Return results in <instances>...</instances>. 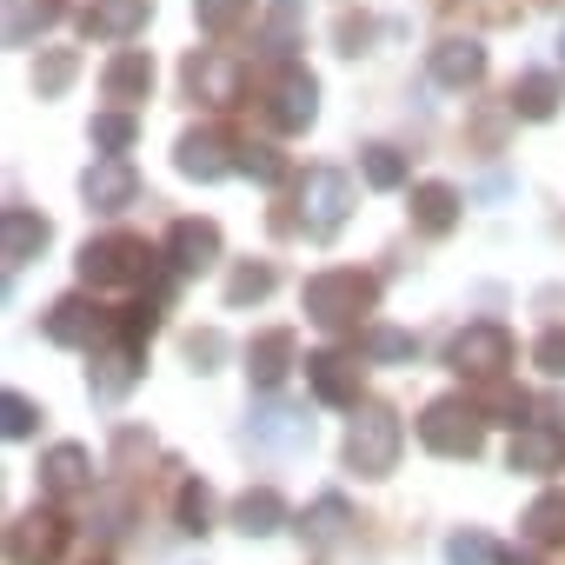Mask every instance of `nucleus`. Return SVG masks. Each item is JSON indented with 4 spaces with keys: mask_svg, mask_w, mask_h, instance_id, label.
Listing matches in <instances>:
<instances>
[{
    "mask_svg": "<svg viewBox=\"0 0 565 565\" xmlns=\"http://www.w3.org/2000/svg\"><path fill=\"white\" fill-rule=\"evenodd\" d=\"M279 287V273L266 266V259H246V266H233V279H226V307H253V300H266Z\"/></svg>",
    "mask_w": 565,
    "mask_h": 565,
    "instance_id": "nucleus-32",
    "label": "nucleus"
},
{
    "mask_svg": "<svg viewBox=\"0 0 565 565\" xmlns=\"http://www.w3.org/2000/svg\"><path fill=\"white\" fill-rule=\"evenodd\" d=\"M87 140H94V153H100V160H127V147L140 140V120H134L127 107H107V114H94Z\"/></svg>",
    "mask_w": 565,
    "mask_h": 565,
    "instance_id": "nucleus-29",
    "label": "nucleus"
},
{
    "mask_svg": "<svg viewBox=\"0 0 565 565\" xmlns=\"http://www.w3.org/2000/svg\"><path fill=\"white\" fill-rule=\"evenodd\" d=\"M313 114H320V81H313L307 67H287V74L273 81V94H266V120H273L279 134H307Z\"/></svg>",
    "mask_w": 565,
    "mask_h": 565,
    "instance_id": "nucleus-12",
    "label": "nucleus"
},
{
    "mask_svg": "<svg viewBox=\"0 0 565 565\" xmlns=\"http://www.w3.org/2000/svg\"><path fill=\"white\" fill-rule=\"evenodd\" d=\"M41 246H47V220L34 206H8V213H0V259H8V273L34 266Z\"/></svg>",
    "mask_w": 565,
    "mask_h": 565,
    "instance_id": "nucleus-17",
    "label": "nucleus"
},
{
    "mask_svg": "<svg viewBox=\"0 0 565 565\" xmlns=\"http://www.w3.org/2000/svg\"><path fill=\"white\" fill-rule=\"evenodd\" d=\"M558 100H565V94H558V74H519V81H512V114H519V120H552Z\"/></svg>",
    "mask_w": 565,
    "mask_h": 565,
    "instance_id": "nucleus-28",
    "label": "nucleus"
},
{
    "mask_svg": "<svg viewBox=\"0 0 565 565\" xmlns=\"http://www.w3.org/2000/svg\"><path fill=\"white\" fill-rule=\"evenodd\" d=\"M34 87H41V100L67 94V87H74V47H47L41 67H34Z\"/></svg>",
    "mask_w": 565,
    "mask_h": 565,
    "instance_id": "nucleus-36",
    "label": "nucleus"
},
{
    "mask_svg": "<svg viewBox=\"0 0 565 565\" xmlns=\"http://www.w3.org/2000/svg\"><path fill=\"white\" fill-rule=\"evenodd\" d=\"M173 512H180V532H186V539H206V532H213V499H206V486H200V479H186V486H180Z\"/></svg>",
    "mask_w": 565,
    "mask_h": 565,
    "instance_id": "nucleus-34",
    "label": "nucleus"
},
{
    "mask_svg": "<svg viewBox=\"0 0 565 565\" xmlns=\"http://www.w3.org/2000/svg\"><path fill=\"white\" fill-rule=\"evenodd\" d=\"M153 246L140 239V233H100V239H87L81 246V287H147V279H153Z\"/></svg>",
    "mask_w": 565,
    "mask_h": 565,
    "instance_id": "nucleus-2",
    "label": "nucleus"
},
{
    "mask_svg": "<svg viewBox=\"0 0 565 565\" xmlns=\"http://www.w3.org/2000/svg\"><path fill=\"white\" fill-rule=\"evenodd\" d=\"M459 206H466V200H459V186H446V180H419V186H413V226L433 233V239L459 226Z\"/></svg>",
    "mask_w": 565,
    "mask_h": 565,
    "instance_id": "nucleus-25",
    "label": "nucleus"
},
{
    "mask_svg": "<svg viewBox=\"0 0 565 565\" xmlns=\"http://www.w3.org/2000/svg\"><path fill=\"white\" fill-rule=\"evenodd\" d=\"M399 446H406L399 413L366 399V406L353 413V426H347V466H353L360 479H386V472L399 466Z\"/></svg>",
    "mask_w": 565,
    "mask_h": 565,
    "instance_id": "nucleus-4",
    "label": "nucleus"
},
{
    "mask_svg": "<svg viewBox=\"0 0 565 565\" xmlns=\"http://www.w3.org/2000/svg\"><path fill=\"white\" fill-rule=\"evenodd\" d=\"M446 360H452L459 380H499V373L512 366V333H505L499 320H472V327L452 333Z\"/></svg>",
    "mask_w": 565,
    "mask_h": 565,
    "instance_id": "nucleus-6",
    "label": "nucleus"
},
{
    "mask_svg": "<svg viewBox=\"0 0 565 565\" xmlns=\"http://www.w3.org/2000/svg\"><path fill=\"white\" fill-rule=\"evenodd\" d=\"M360 353H366L373 366H406V360L419 353V340L399 333V327H366V333H360Z\"/></svg>",
    "mask_w": 565,
    "mask_h": 565,
    "instance_id": "nucleus-31",
    "label": "nucleus"
},
{
    "mask_svg": "<svg viewBox=\"0 0 565 565\" xmlns=\"http://www.w3.org/2000/svg\"><path fill=\"white\" fill-rule=\"evenodd\" d=\"M220 353H226V340H220V333H193V340H186L193 373H213V360H220Z\"/></svg>",
    "mask_w": 565,
    "mask_h": 565,
    "instance_id": "nucleus-43",
    "label": "nucleus"
},
{
    "mask_svg": "<svg viewBox=\"0 0 565 565\" xmlns=\"http://www.w3.org/2000/svg\"><path fill=\"white\" fill-rule=\"evenodd\" d=\"M67 539H74V525L54 505H34V512H21L8 525V565H61Z\"/></svg>",
    "mask_w": 565,
    "mask_h": 565,
    "instance_id": "nucleus-7",
    "label": "nucleus"
},
{
    "mask_svg": "<svg viewBox=\"0 0 565 565\" xmlns=\"http://www.w3.org/2000/svg\"><path fill=\"white\" fill-rule=\"evenodd\" d=\"M505 466L525 472V479H552V472H565V426H552V419L519 426V433L505 439Z\"/></svg>",
    "mask_w": 565,
    "mask_h": 565,
    "instance_id": "nucleus-11",
    "label": "nucleus"
},
{
    "mask_svg": "<svg viewBox=\"0 0 565 565\" xmlns=\"http://www.w3.org/2000/svg\"><path fill=\"white\" fill-rule=\"evenodd\" d=\"M347 213H353V180L340 167H313L300 180V226H307V239H333L347 226Z\"/></svg>",
    "mask_w": 565,
    "mask_h": 565,
    "instance_id": "nucleus-5",
    "label": "nucleus"
},
{
    "mask_svg": "<svg viewBox=\"0 0 565 565\" xmlns=\"http://www.w3.org/2000/svg\"><path fill=\"white\" fill-rule=\"evenodd\" d=\"M259 54H266V61H287V54H294V28H287V21H279V28H266Z\"/></svg>",
    "mask_w": 565,
    "mask_h": 565,
    "instance_id": "nucleus-44",
    "label": "nucleus"
},
{
    "mask_svg": "<svg viewBox=\"0 0 565 565\" xmlns=\"http://www.w3.org/2000/svg\"><path fill=\"white\" fill-rule=\"evenodd\" d=\"M446 565H499V545H492L479 525H466V532L446 539Z\"/></svg>",
    "mask_w": 565,
    "mask_h": 565,
    "instance_id": "nucleus-37",
    "label": "nucleus"
},
{
    "mask_svg": "<svg viewBox=\"0 0 565 565\" xmlns=\"http://www.w3.org/2000/svg\"><path fill=\"white\" fill-rule=\"evenodd\" d=\"M41 492H47L54 505H67V499H81V492H94V452H87V446H74V439L47 446V452H41Z\"/></svg>",
    "mask_w": 565,
    "mask_h": 565,
    "instance_id": "nucleus-13",
    "label": "nucleus"
},
{
    "mask_svg": "<svg viewBox=\"0 0 565 565\" xmlns=\"http://www.w3.org/2000/svg\"><path fill=\"white\" fill-rule=\"evenodd\" d=\"M294 366H300V340H294L287 327H273V333H259V340L246 347V380H253L259 393H279Z\"/></svg>",
    "mask_w": 565,
    "mask_h": 565,
    "instance_id": "nucleus-15",
    "label": "nucleus"
},
{
    "mask_svg": "<svg viewBox=\"0 0 565 565\" xmlns=\"http://www.w3.org/2000/svg\"><path fill=\"white\" fill-rule=\"evenodd\" d=\"M426 74H433V87H446V94H466V87H479V81H486V47H479L472 34H446V41L433 47Z\"/></svg>",
    "mask_w": 565,
    "mask_h": 565,
    "instance_id": "nucleus-14",
    "label": "nucleus"
},
{
    "mask_svg": "<svg viewBox=\"0 0 565 565\" xmlns=\"http://www.w3.org/2000/svg\"><path fill=\"white\" fill-rule=\"evenodd\" d=\"M186 87H193L200 100H213V107H233V100H239V67H233L220 47H200V54L186 61Z\"/></svg>",
    "mask_w": 565,
    "mask_h": 565,
    "instance_id": "nucleus-22",
    "label": "nucleus"
},
{
    "mask_svg": "<svg viewBox=\"0 0 565 565\" xmlns=\"http://www.w3.org/2000/svg\"><path fill=\"white\" fill-rule=\"evenodd\" d=\"M499 565H539L532 552H499Z\"/></svg>",
    "mask_w": 565,
    "mask_h": 565,
    "instance_id": "nucleus-45",
    "label": "nucleus"
},
{
    "mask_svg": "<svg viewBox=\"0 0 565 565\" xmlns=\"http://www.w3.org/2000/svg\"><path fill=\"white\" fill-rule=\"evenodd\" d=\"M134 193H140V180H134L127 160H94V167L81 173V200H87L94 213H120V206H134Z\"/></svg>",
    "mask_w": 565,
    "mask_h": 565,
    "instance_id": "nucleus-19",
    "label": "nucleus"
},
{
    "mask_svg": "<svg viewBox=\"0 0 565 565\" xmlns=\"http://www.w3.org/2000/svg\"><path fill=\"white\" fill-rule=\"evenodd\" d=\"M307 386H313L320 406H340V413H360V406H366V399H360V353H347V347L307 353Z\"/></svg>",
    "mask_w": 565,
    "mask_h": 565,
    "instance_id": "nucleus-8",
    "label": "nucleus"
},
{
    "mask_svg": "<svg viewBox=\"0 0 565 565\" xmlns=\"http://www.w3.org/2000/svg\"><path fill=\"white\" fill-rule=\"evenodd\" d=\"M239 173L259 180V186H279V180H287V153H279L273 140H246L239 147Z\"/></svg>",
    "mask_w": 565,
    "mask_h": 565,
    "instance_id": "nucleus-33",
    "label": "nucleus"
},
{
    "mask_svg": "<svg viewBox=\"0 0 565 565\" xmlns=\"http://www.w3.org/2000/svg\"><path fill=\"white\" fill-rule=\"evenodd\" d=\"M140 340H127V333H114V340H100L94 347V366H87V393L94 399H127L134 386H140Z\"/></svg>",
    "mask_w": 565,
    "mask_h": 565,
    "instance_id": "nucleus-10",
    "label": "nucleus"
},
{
    "mask_svg": "<svg viewBox=\"0 0 565 565\" xmlns=\"http://www.w3.org/2000/svg\"><path fill=\"white\" fill-rule=\"evenodd\" d=\"M266 8H273V14H279V21H287V14H294V8H300V0H266Z\"/></svg>",
    "mask_w": 565,
    "mask_h": 565,
    "instance_id": "nucleus-46",
    "label": "nucleus"
},
{
    "mask_svg": "<svg viewBox=\"0 0 565 565\" xmlns=\"http://www.w3.org/2000/svg\"><path fill=\"white\" fill-rule=\"evenodd\" d=\"M100 94H107L114 107L147 100V94H153V61H147V47H120V54L100 67Z\"/></svg>",
    "mask_w": 565,
    "mask_h": 565,
    "instance_id": "nucleus-18",
    "label": "nucleus"
},
{
    "mask_svg": "<svg viewBox=\"0 0 565 565\" xmlns=\"http://www.w3.org/2000/svg\"><path fill=\"white\" fill-rule=\"evenodd\" d=\"M253 0H193V14H200V34H233L246 21Z\"/></svg>",
    "mask_w": 565,
    "mask_h": 565,
    "instance_id": "nucleus-38",
    "label": "nucleus"
},
{
    "mask_svg": "<svg viewBox=\"0 0 565 565\" xmlns=\"http://www.w3.org/2000/svg\"><path fill=\"white\" fill-rule=\"evenodd\" d=\"M419 446L439 452V459H472L486 446V406L459 399V393H439L426 413H419Z\"/></svg>",
    "mask_w": 565,
    "mask_h": 565,
    "instance_id": "nucleus-3",
    "label": "nucleus"
},
{
    "mask_svg": "<svg viewBox=\"0 0 565 565\" xmlns=\"http://www.w3.org/2000/svg\"><path fill=\"white\" fill-rule=\"evenodd\" d=\"M127 519H134V499H127V492H100V505H94V532H100V539H120Z\"/></svg>",
    "mask_w": 565,
    "mask_h": 565,
    "instance_id": "nucleus-40",
    "label": "nucleus"
},
{
    "mask_svg": "<svg viewBox=\"0 0 565 565\" xmlns=\"http://www.w3.org/2000/svg\"><path fill=\"white\" fill-rule=\"evenodd\" d=\"M300 307H307V320H313L320 333H347V327H360V320L380 307V279L360 273V266L313 273V279H307V294H300Z\"/></svg>",
    "mask_w": 565,
    "mask_h": 565,
    "instance_id": "nucleus-1",
    "label": "nucleus"
},
{
    "mask_svg": "<svg viewBox=\"0 0 565 565\" xmlns=\"http://www.w3.org/2000/svg\"><path fill=\"white\" fill-rule=\"evenodd\" d=\"M347 525H353V505H347L340 492H320V499L300 512V539H307V545H333Z\"/></svg>",
    "mask_w": 565,
    "mask_h": 565,
    "instance_id": "nucleus-27",
    "label": "nucleus"
},
{
    "mask_svg": "<svg viewBox=\"0 0 565 565\" xmlns=\"http://www.w3.org/2000/svg\"><path fill=\"white\" fill-rule=\"evenodd\" d=\"M532 366H539L545 380H565V327H552V333L532 340Z\"/></svg>",
    "mask_w": 565,
    "mask_h": 565,
    "instance_id": "nucleus-41",
    "label": "nucleus"
},
{
    "mask_svg": "<svg viewBox=\"0 0 565 565\" xmlns=\"http://www.w3.org/2000/svg\"><path fill=\"white\" fill-rule=\"evenodd\" d=\"M153 327H160V294H153V300H140V307H127V320H120V333H127V340H147Z\"/></svg>",
    "mask_w": 565,
    "mask_h": 565,
    "instance_id": "nucleus-42",
    "label": "nucleus"
},
{
    "mask_svg": "<svg viewBox=\"0 0 565 565\" xmlns=\"http://www.w3.org/2000/svg\"><path fill=\"white\" fill-rule=\"evenodd\" d=\"M233 525H239L246 539H273L279 525H294V512H287V499H279L273 486H253V492L233 499Z\"/></svg>",
    "mask_w": 565,
    "mask_h": 565,
    "instance_id": "nucleus-23",
    "label": "nucleus"
},
{
    "mask_svg": "<svg viewBox=\"0 0 565 565\" xmlns=\"http://www.w3.org/2000/svg\"><path fill=\"white\" fill-rule=\"evenodd\" d=\"M360 180H366L373 193H399V186H406V153L386 147V140L366 147V153H360Z\"/></svg>",
    "mask_w": 565,
    "mask_h": 565,
    "instance_id": "nucleus-30",
    "label": "nucleus"
},
{
    "mask_svg": "<svg viewBox=\"0 0 565 565\" xmlns=\"http://www.w3.org/2000/svg\"><path fill=\"white\" fill-rule=\"evenodd\" d=\"M61 14H67L61 0H34V8H14V21H8V41H14V47H28V41H34V34H47Z\"/></svg>",
    "mask_w": 565,
    "mask_h": 565,
    "instance_id": "nucleus-35",
    "label": "nucleus"
},
{
    "mask_svg": "<svg viewBox=\"0 0 565 565\" xmlns=\"http://www.w3.org/2000/svg\"><path fill=\"white\" fill-rule=\"evenodd\" d=\"M558 67H565V28H558Z\"/></svg>",
    "mask_w": 565,
    "mask_h": 565,
    "instance_id": "nucleus-47",
    "label": "nucleus"
},
{
    "mask_svg": "<svg viewBox=\"0 0 565 565\" xmlns=\"http://www.w3.org/2000/svg\"><path fill=\"white\" fill-rule=\"evenodd\" d=\"M41 333H47L54 347H87V353H94V340H100V307H94L87 294H67V300H54V307L41 313Z\"/></svg>",
    "mask_w": 565,
    "mask_h": 565,
    "instance_id": "nucleus-16",
    "label": "nucleus"
},
{
    "mask_svg": "<svg viewBox=\"0 0 565 565\" xmlns=\"http://www.w3.org/2000/svg\"><path fill=\"white\" fill-rule=\"evenodd\" d=\"M81 28H87L94 41H134V34L147 28V0H87Z\"/></svg>",
    "mask_w": 565,
    "mask_h": 565,
    "instance_id": "nucleus-24",
    "label": "nucleus"
},
{
    "mask_svg": "<svg viewBox=\"0 0 565 565\" xmlns=\"http://www.w3.org/2000/svg\"><path fill=\"white\" fill-rule=\"evenodd\" d=\"M41 426V406L28 399V393H0V433H8V439H28Z\"/></svg>",
    "mask_w": 565,
    "mask_h": 565,
    "instance_id": "nucleus-39",
    "label": "nucleus"
},
{
    "mask_svg": "<svg viewBox=\"0 0 565 565\" xmlns=\"http://www.w3.org/2000/svg\"><path fill=\"white\" fill-rule=\"evenodd\" d=\"M246 439L253 446H273V452H300V446H313V419L294 413V406H266V413H253Z\"/></svg>",
    "mask_w": 565,
    "mask_h": 565,
    "instance_id": "nucleus-21",
    "label": "nucleus"
},
{
    "mask_svg": "<svg viewBox=\"0 0 565 565\" xmlns=\"http://www.w3.org/2000/svg\"><path fill=\"white\" fill-rule=\"evenodd\" d=\"M220 259V226L213 220H173L167 233V266L173 273H206Z\"/></svg>",
    "mask_w": 565,
    "mask_h": 565,
    "instance_id": "nucleus-20",
    "label": "nucleus"
},
{
    "mask_svg": "<svg viewBox=\"0 0 565 565\" xmlns=\"http://www.w3.org/2000/svg\"><path fill=\"white\" fill-rule=\"evenodd\" d=\"M173 167H180L186 180L213 186V180H226V173L239 167V147H233L220 127H186V134H180V147H173Z\"/></svg>",
    "mask_w": 565,
    "mask_h": 565,
    "instance_id": "nucleus-9",
    "label": "nucleus"
},
{
    "mask_svg": "<svg viewBox=\"0 0 565 565\" xmlns=\"http://www.w3.org/2000/svg\"><path fill=\"white\" fill-rule=\"evenodd\" d=\"M519 539H525L532 552L565 545V492H539V499L519 512Z\"/></svg>",
    "mask_w": 565,
    "mask_h": 565,
    "instance_id": "nucleus-26",
    "label": "nucleus"
}]
</instances>
